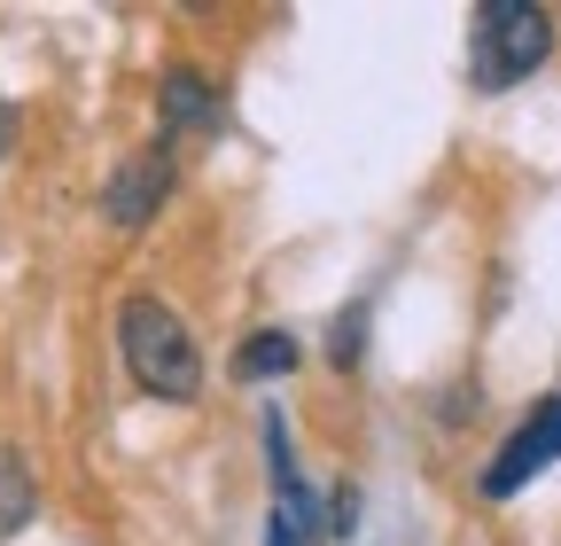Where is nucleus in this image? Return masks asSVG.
Instances as JSON below:
<instances>
[{
	"instance_id": "6e6552de",
	"label": "nucleus",
	"mask_w": 561,
	"mask_h": 546,
	"mask_svg": "<svg viewBox=\"0 0 561 546\" xmlns=\"http://www.w3.org/2000/svg\"><path fill=\"white\" fill-rule=\"evenodd\" d=\"M320 508H312V485L297 492H273V523H265V546H320Z\"/></svg>"
},
{
	"instance_id": "f03ea898",
	"label": "nucleus",
	"mask_w": 561,
	"mask_h": 546,
	"mask_svg": "<svg viewBox=\"0 0 561 546\" xmlns=\"http://www.w3.org/2000/svg\"><path fill=\"white\" fill-rule=\"evenodd\" d=\"M468 47H476L468 55L476 94H507V87H523L538 62L553 55V16L538 9V0H483Z\"/></svg>"
},
{
	"instance_id": "9b49d317",
	"label": "nucleus",
	"mask_w": 561,
	"mask_h": 546,
	"mask_svg": "<svg viewBox=\"0 0 561 546\" xmlns=\"http://www.w3.org/2000/svg\"><path fill=\"white\" fill-rule=\"evenodd\" d=\"M9 149H16V110L0 102V157H9Z\"/></svg>"
},
{
	"instance_id": "9d476101",
	"label": "nucleus",
	"mask_w": 561,
	"mask_h": 546,
	"mask_svg": "<svg viewBox=\"0 0 561 546\" xmlns=\"http://www.w3.org/2000/svg\"><path fill=\"white\" fill-rule=\"evenodd\" d=\"M359 523V485H335V508H328V538H351Z\"/></svg>"
},
{
	"instance_id": "0eeeda50",
	"label": "nucleus",
	"mask_w": 561,
	"mask_h": 546,
	"mask_svg": "<svg viewBox=\"0 0 561 546\" xmlns=\"http://www.w3.org/2000/svg\"><path fill=\"white\" fill-rule=\"evenodd\" d=\"M297 360H305V344H297L289 328H257V335H242L234 375L242 383H280V375H297Z\"/></svg>"
},
{
	"instance_id": "7ed1b4c3",
	"label": "nucleus",
	"mask_w": 561,
	"mask_h": 546,
	"mask_svg": "<svg viewBox=\"0 0 561 546\" xmlns=\"http://www.w3.org/2000/svg\"><path fill=\"white\" fill-rule=\"evenodd\" d=\"M553 460H561V398H538L530 414L507 430V445L483 460L476 492H483V500H515V492L530 485V476H546Z\"/></svg>"
},
{
	"instance_id": "20e7f679",
	"label": "nucleus",
	"mask_w": 561,
	"mask_h": 546,
	"mask_svg": "<svg viewBox=\"0 0 561 546\" xmlns=\"http://www.w3.org/2000/svg\"><path fill=\"white\" fill-rule=\"evenodd\" d=\"M164 195H172V141L140 149V157H125V164L110 172V187H102V219H110L117 235H140V227L164 212Z\"/></svg>"
},
{
	"instance_id": "423d86ee",
	"label": "nucleus",
	"mask_w": 561,
	"mask_h": 546,
	"mask_svg": "<svg viewBox=\"0 0 561 546\" xmlns=\"http://www.w3.org/2000/svg\"><path fill=\"white\" fill-rule=\"evenodd\" d=\"M32 515H39V476H32V460L9 437H0V546H9Z\"/></svg>"
},
{
	"instance_id": "1a4fd4ad",
	"label": "nucleus",
	"mask_w": 561,
	"mask_h": 546,
	"mask_svg": "<svg viewBox=\"0 0 561 546\" xmlns=\"http://www.w3.org/2000/svg\"><path fill=\"white\" fill-rule=\"evenodd\" d=\"M359 344H367V305H351L343 320H335V344H328V367H359Z\"/></svg>"
},
{
	"instance_id": "f257e3e1",
	"label": "nucleus",
	"mask_w": 561,
	"mask_h": 546,
	"mask_svg": "<svg viewBox=\"0 0 561 546\" xmlns=\"http://www.w3.org/2000/svg\"><path fill=\"white\" fill-rule=\"evenodd\" d=\"M117 360H125L133 390H149V398H164V406L203 398V352H195V328H187L164 297H149V289H133V297L117 305Z\"/></svg>"
},
{
	"instance_id": "39448f33",
	"label": "nucleus",
	"mask_w": 561,
	"mask_h": 546,
	"mask_svg": "<svg viewBox=\"0 0 561 546\" xmlns=\"http://www.w3.org/2000/svg\"><path fill=\"white\" fill-rule=\"evenodd\" d=\"M157 117H164V141L172 133H210L227 117V94L210 71H195V62H172V71L157 79Z\"/></svg>"
}]
</instances>
